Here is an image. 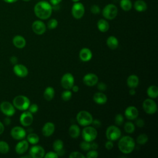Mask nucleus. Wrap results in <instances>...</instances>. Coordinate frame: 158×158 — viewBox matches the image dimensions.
Listing matches in <instances>:
<instances>
[{"label": "nucleus", "instance_id": "1", "mask_svg": "<svg viewBox=\"0 0 158 158\" xmlns=\"http://www.w3.org/2000/svg\"><path fill=\"white\" fill-rule=\"evenodd\" d=\"M51 4L47 1L38 2L34 6V12L36 16L42 20L48 19L52 14Z\"/></svg>", "mask_w": 158, "mask_h": 158}, {"label": "nucleus", "instance_id": "2", "mask_svg": "<svg viewBox=\"0 0 158 158\" xmlns=\"http://www.w3.org/2000/svg\"><path fill=\"white\" fill-rule=\"evenodd\" d=\"M119 150L123 154H130L135 149V143L131 136H124L122 137L118 143Z\"/></svg>", "mask_w": 158, "mask_h": 158}, {"label": "nucleus", "instance_id": "3", "mask_svg": "<svg viewBox=\"0 0 158 158\" xmlns=\"http://www.w3.org/2000/svg\"><path fill=\"white\" fill-rule=\"evenodd\" d=\"M30 104L29 99L23 95L15 96L13 99V105L15 108L20 110H26Z\"/></svg>", "mask_w": 158, "mask_h": 158}, {"label": "nucleus", "instance_id": "4", "mask_svg": "<svg viewBox=\"0 0 158 158\" xmlns=\"http://www.w3.org/2000/svg\"><path fill=\"white\" fill-rule=\"evenodd\" d=\"M77 121L81 126H88L91 124L93 120L91 114L86 110H81L77 115Z\"/></svg>", "mask_w": 158, "mask_h": 158}, {"label": "nucleus", "instance_id": "5", "mask_svg": "<svg viewBox=\"0 0 158 158\" xmlns=\"http://www.w3.org/2000/svg\"><path fill=\"white\" fill-rule=\"evenodd\" d=\"M118 13L117 6L113 4L106 5L102 9V14L103 17L107 20H112L115 19Z\"/></svg>", "mask_w": 158, "mask_h": 158}, {"label": "nucleus", "instance_id": "6", "mask_svg": "<svg viewBox=\"0 0 158 158\" xmlns=\"http://www.w3.org/2000/svg\"><path fill=\"white\" fill-rule=\"evenodd\" d=\"M81 135L84 141L91 142L96 138L98 132L94 127L88 125L83 129Z\"/></svg>", "mask_w": 158, "mask_h": 158}, {"label": "nucleus", "instance_id": "7", "mask_svg": "<svg viewBox=\"0 0 158 158\" xmlns=\"http://www.w3.org/2000/svg\"><path fill=\"white\" fill-rule=\"evenodd\" d=\"M106 136L108 140L116 141L120 138L121 136L120 130L115 125L109 126L106 131Z\"/></svg>", "mask_w": 158, "mask_h": 158}, {"label": "nucleus", "instance_id": "8", "mask_svg": "<svg viewBox=\"0 0 158 158\" xmlns=\"http://www.w3.org/2000/svg\"><path fill=\"white\" fill-rule=\"evenodd\" d=\"M143 108L144 112L149 115L155 114L157 110V104L152 99H146L143 102Z\"/></svg>", "mask_w": 158, "mask_h": 158}, {"label": "nucleus", "instance_id": "9", "mask_svg": "<svg viewBox=\"0 0 158 158\" xmlns=\"http://www.w3.org/2000/svg\"><path fill=\"white\" fill-rule=\"evenodd\" d=\"M85 14V7L81 2H75L72 7V16L76 19H81Z\"/></svg>", "mask_w": 158, "mask_h": 158}, {"label": "nucleus", "instance_id": "10", "mask_svg": "<svg viewBox=\"0 0 158 158\" xmlns=\"http://www.w3.org/2000/svg\"><path fill=\"white\" fill-rule=\"evenodd\" d=\"M1 111L6 116L11 117L15 112V107L12 104L8 101H3L0 104Z\"/></svg>", "mask_w": 158, "mask_h": 158}, {"label": "nucleus", "instance_id": "11", "mask_svg": "<svg viewBox=\"0 0 158 158\" xmlns=\"http://www.w3.org/2000/svg\"><path fill=\"white\" fill-rule=\"evenodd\" d=\"M60 83L65 89H70L74 85V77L70 73H65L61 78Z\"/></svg>", "mask_w": 158, "mask_h": 158}, {"label": "nucleus", "instance_id": "12", "mask_svg": "<svg viewBox=\"0 0 158 158\" xmlns=\"http://www.w3.org/2000/svg\"><path fill=\"white\" fill-rule=\"evenodd\" d=\"M10 135L15 139L21 140L26 136V131L22 127L16 126L11 130Z\"/></svg>", "mask_w": 158, "mask_h": 158}, {"label": "nucleus", "instance_id": "13", "mask_svg": "<svg viewBox=\"0 0 158 158\" xmlns=\"http://www.w3.org/2000/svg\"><path fill=\"white\" fill-rule=\"evenodd\" d=\"M44 153L45 151L44 148L39 145L32 146L29 151V154L33 158H42L44 157Z\"/></svg>", "mask_w": 158, "mask_h": 158}, {"label": "nucleus", "instance_id": "14", "mask_svg": "<svg viewBox=\"0 0 158 158\" xmlns=\"http://www.w3.org/2000/svg\"><path fill=\"white\" fill-rule=\"evenodd\" d=\"M32 30L36 35H43L46 30V26L44 23L41 20H35L31 25Z\"/></svg>", "mask_w": 158, "mask_h": 158}, {"label": "nucleus", "instance_id": "15", "mask_svg": "<svg viewBox=\"0 0 158 158\" xmlns=\"http://www.w3.org/2000/svg\"><path fill=\"white\" fill-rule=\"evenodd\" d=\"M33 121V116L29 111L23 112L20 116V122L24 127L30 126Z\"/></svg>", "mask_w": 158, "mask_h": 158}, {"label": "nucleus", "instance_id": "16", "mask_svg": "<svg viewBox=\"0 0 158 158\" xmlns=\"http://www.w3.org/2000/svg\"><path fill=\"white\" fill-rule=\"evenodd\" d=\"M83 81L84 84L88 86H93L96 85L98 82V76L93 73H89L86 74L83 78Z\"/></svg>", "mask_w": 158, "mask_h": 158}, {"label": "nucleus", "instance_id": "17", "mask_svg": "<svg viewBox=\"0 0 158 158\" xmlns=\"http://www.w3.org/2000/svg\"><path fill=\"white\" fill-rule=\"evenodd\" d=\"M14 73L19 77H25L28 73V69L22 64H16L13 67Z\"/></svg>", "mask_w": 158, "mask_h": 158}, {"label": "nucleus", "instance_id": "18", "mask_svg": "<svg viewBox=\"0 0 158 158\" xmlns=\"http://www.w3.org/2000/svg\"><path fill=\"white\" fill-rule=\"evenodd\" d=\"M125 116L128 120H135L138 116V110L135 106H128L125 110Z\"/></svg>", "mask_w": 158, "mask_h": 158}, {"label": "nucleus", "instance_id": "19", "mask_svg": "<svg viewBox=\"0 0 158 158\" xmlns=\"http://www.w3.org/2000/svg\"><path fill=\"white\" fill-rule=\"evenodd\" d=\"M55 130V125L52 122H46L42 128V133L44 136H51Z\"/></svg>", "mask_w": 158, "mask_h": 158}, {"label": "nucleus", "instance_id": "20", "mask_svg": "<svg viewBox=\"0 0 158 158\" xmlns=\"http://www.w3.org/2000/svg\"><path fill=\"white\" fill-rule=\"evenodd\" d=\"M28 148V142L27 140L21 139L15 146V152L19 154H22L25 153Z\"/></svg>", "mask_w": 158, "mask_h": 158}, {"label": "nucleus", "instance_id": "21", "mask_svg": "<svg viewBox=\"0 0 158 158\" xmlns=\"http://www.w3.org/2000/svg\"><path fill=\"white\" fill-rule=\"evenodd\" d=\"M64 143L61 139H56L52 144V148L57 153L58 156H63L65 153V151L63 149Z\"/></svg>", "mask_w": 158, "mask_h": 158}, {"label": "nucleus", "instance_id": "22", "mask_svg": "<svg viewBox=\"0 0 158 158\" xmlns=\"http://www.w3.org/2000/svg\"><path fill=\"white\" fill-rule=\"evenodd\" d=\"M79 57L83 62H88L92 58V52L89 48H83L80 51Z\"/></svg>", "mask_w": 158, "mask_h": 158}, {"label": "nucleus", "instance_id": "23", "mask_svg": "<svg viewBox=\"0 0 158 158\" xmlns=\"http://www.w3.org/2000/svg\"><path fill=\"white\" fill-rule=\"evenodd\" d=\"M13 44L17 48L21 49L25 46L26 45V40L25 39L20 36V35H16L13 38L12 40Z\"/></svg>", "mask_w": 158, "mask_h": 158}, {"label": "nucleus", "instance_id": "24", "mask_svg": "<svg viewBox=\"0 0 158 158\" xmlns=\"http://www.w3.org/2000/svg\"><path fill=\"white\" fill-rule=\"evenodd\" d=\"M93 101L98 104H104L107 101V98L105 94L101 92H97L93 96Z\"/></svg>", "mask_w": 158, "mask_h": 158}, {"label": "nucleus", "instance_id": "25", "mask_svg": "<svg viewBox=\"0 0 158 158\" xmlns=\"http://www.w3.org/2000/svg\"><path fill=\"white\" fill-rule=\"evenodd\" d=\"M127 84L130 88H135L138 86L139 78L136 75H130L127 80Z\"/></svg>", "mask_w": 158, "mask_h": 158}, {"label": "nucleus", "instance_id": "26", "mask_svg": "<svg viewBox=\"0 0 158 158\" xmlns=\"http://www.w3.org/2000/svg\"><path fill=\"white\" fill-rule=\"evenodd\" d=\"M106 44L110 49H115L118 46V41L116 37L110 36L107 39Z\"/></svg>", "mask_w": 158, "mask_h": 158}, {"label": "nucleus", "instance_id": "27", "mask_svg": "<svg viewBox=\"0 0 158 158\" xmlns=\"http://www.w3.org/2000/svg\"><path fill=\"white\" fill-rule=\"evenodd\" d=\"M69 134L73 138H77L80 134V130L77 125H72L69 129Z\"/></svg>", "mask_w": 158, "mask_h": 158}, {"label": "nucleus", "instance_id": "28", "mask_svg": "<svg viewBox=\"0 0 158 158\" xmlns=\"http://www.w3.org/2000/svg\"><path fill=\"white\" fill-rule=\"evenodd\" d=\"M55 91L52 86H48L43 93V96L44 99L47 101H51L54 97Z\"/></svg>", "mask_w": 158, "mask_h": 158}, {"label": "nucleus", "instance_id": "29", "mask_svg": "<svg viewBox=\"0 0 158 158\" xmlns=\"http://www.w3.org/2000/svg\"><path fill=\"white\" fill-rule=\"evenodd\" d=\"M98 30L101 32H106L109 29V24L108 22L104 19H100L97 23Z\"/></svg>", "mask_w": 158, "mask_h": 158}, {"label": "nucleus", "instance_id": "30", "mask_svg": "<svg viewBox=\"0 0 158 158\" xmlns=\"http://www.w3.org/2000/svg\"><path fill=\"white\" fill-rule=\"evenodd\" d=\"M147 7L146 3L143 0H137L134 3V8L138 12H144Z\"/></svg>", "mask_w": 158, "mask_h": 158}, {"label": "nucleus", "instance_id": "31", "mask_svg": "<svg viewBox=\"0 0 158 158\" xmlns=\"http://www.w3.org/2000/svg\"><path fill=\"white\" fill-rule=\"evenodd\" d=\"M146 93L150 98L155 99L158 96V88L155 85H151L148 88Z\"/></svg>", "mask_w": 158, "mask_h": 158}, {"label": "nucleus", "instance_id": "32", "mask_svg": "<svg viewBox=\"0 0 158 158\" xmlns=\"http://www.w3.org/2000/svg\"><path fill=\"white\" fill-rule=\"evenodd\" d=\"M27 141L31 144H36L40 141V138L38 135L33 133H30L27 135Z\"/></svg>", "mask_w": 158, "mask_h": 158}, {"label": "nucleus", "instance_id": "33", "mask_svg": "<svg viewBox=\"0 0 158 158\" xmlns=\"http://www.w3.org/2000/svg\"><path fill=\"white\" fill-rule=\"evenodd\" d=\"M120 6L122 10L128 11L132 8V2L130 0H121L120 2Z\"/></svg>", "mask_w": 158, "mask_h": 158}, {"label": "nucleus", "instance_id": "34", "mask_svg": "<svg viewBox=\"0 0 158 158\" xmlns=\"http://www.w3.org/2000/svg\"><path fill=\"white\" fill-rule=\"evenodd\" d=\"M124 130L127 133H132L135 131V126L131 122H127L124 125Z\"/></svg>", "mask_w": 158, "mask_h": 158}, {"label": "nucleus", "instance_id": "35", "mask_svg": "<svg viewBox=\"0 0 158 158\" xmlns=\"http://www.w3.org/2000/svg\"><path fill=\"white\" fill-rule=\"evenodd\" d=\"M148 141V136L145 133L140 134L136 138V142L138 144L143 145L145 144Z\"/></svg>", "mask_w": 158, "mask_h": 158}, {"label": "nucleus", "instance_id": "36", "mask_svg": "<svg viewBox=\"0 0 158 158\" xmlns=\"http://www.w3.org/2000/svg\"><path fill=\"white\" fill-rule=\"evenodd\" d=\"M9 151L8 143L4 141H0V153L6 154Z\"/></svg>", "mask_w": 158, "mask_h": 158}, {"label": "nucleus", "instance_id": "37", "mask_svg": "<svg viewBox=\"0 0 158 158\" xmlns=\"http://www.w3.org/2000/svg\"><path fill=\"white\" fill-rule=\"evenodd\" d=\"M72 96V92L69 89H66L62 93L61 98L64 101H68L71 99Z\"/></svg>", "mask_w": 158, "mask_h": 158}, {"label": "nucleus", "instance_id": "38", "mask_svg": "<svg viewBox=\"0 0 158 158\" xmlns=\"http://www.w3.org/2000/svg\"><path fill=\"white\" fill-rule=\"evenodd\" d=\"M57 25H58L57 20L55 19H52L48 21L47 24V27L50 30H52L56 28L57 27Z\"/></svg>", "mask_w": 158, "mask_h": 158}, {"label": "nucleus", "instance_id": "39", "mask_svg": "<svg viewBox=\"0 0 158 158\" xmlns=\"http://www.w3.org/2000/svg\"><path fill=\"white\" fill-rule=\"evenodd\" d=\"M123 121H124V119H123V116L122 114H118L115 115V118H114V122L117 125H118V126L122 125L123 123Z\"/></svg>", "mask_w": 158, "mask_h": 158}, {"label": "nucleus", "instance_id": "40", "mask_svg": "<svg viewBox=\"0 0 158 158\" xmlns=\"http://www.w3.org/2000/svg\"><path fill=\"white\" fill-rule=\"evenodd\" d=\"M80 146L83 151H89L91 149V143L90 142L84 141L81 142Z\"/></svg>", "mask_w": 158, "mask_h": 158}, {"label": "nucleus", "instance_id": "41", "mask_svg": "<svg viewBox=\"0 0 158 158\" xmlns=\"http://www.w3.org/2000/svg\"><path fill=\"white\" fill-rule=\"evenodd\" d=\"M70 158H85V156L78 151H73L69 155Z\"/></svg>", "mask_w": 158, "mask_h": 158}, {"label": "nucleus", "instance_id": "42", "mask_svg": "<svg viewBox=\"0 0 158 158\" xmlns=\"http://www.w3.org/2000/svg\"><path fill=\"white\" fill-rule=\"evenodd\" d=\"M98 156V153L96 151V150L92 149L91 151H89L86 154V157L87 158H96Z\"/></svg>", "mask_w": 158, "mask_h": 158}, {"label": "nucleus", "instance_id": "43", "mask_svg": "<svg viewBox=\"0 0 158 158\" xmlns=\"http://www.w3.org/2000/svg\"><path fill=\"white\" fill-rule=\"evenodd\" d=\"M28 111L30 112H31V114H35L36 113L38 110V106L37 104H30L28 108Z\"/></svg>", "mask_w": 158, "mask_h": 158}, {"label": "nucleus", "instance_id": "44", "mask_svg": "<svg viewBox=\"0 0 158 158\" xmlns=\"http://www.w3.org/2000/svg\"><path fill=\"white\" fill-rule=\"evenodd\" d=\"M91 12L94 14H98L100 13V8L98 5H92L90 8Z\"/></svg>", "mask_w": 158, "mask_h": 158}, {"label": "nucleus", "instance_id": "45", "mask_svg": "<svg viewBox=\"0 0 158 158\" xmlns=\"http://www.w3.org/2000/svg\"><path fill=\"white\" fill-rule=\"evenodd\" d=\"M44 157L45 158H57L59 156L55 151H49L47 152Z\"/></svg>", "mask_w": 158, "mask_h": 158}, {"label": "nucleus", "instance_id": "46", "mask_svg": "<svg viewBox=\"0 0 158 158\" xmlns=\"http://www.w3.org/2000/svg\"><path fill=\"white\" fill-rule=\"evenodd\" d=\"M97 87L98 88L99 90L101 91H104L107 89V85L106 83H103V82H99L98 83H97Z\"/></svg>", "mask_w": 158, "mask_h": 158}, {"label": "nucleus", "instance_id": "47", "mask_svg": "<svg viewBox=\"0 0 158 158\" xmlns=\"http://www.w3.org/2000/svg\"><path fill=\"white\" fill-rule=\"evenodd\" d=\"M91 124L93 125V127H94L95 128H99L101 126V122L98 119H94V120H93Z\"/></svg>", "mask_w": 158, "mask_h": 158}, {"label": "nucleus", "instance_id": "48", "mask_svg": "<svg viewBox=\"0 0 158 158\" xmlns=\"http://www.w3.org/2000/svg\"><path fill=\"white\" fill-rule=\"evenodd\" d=\"M135 124H136V125L137 127H138L139 128H141V127H143L144 125V121L142 118H137L136 120V121H135Z\"/></svg>", "mask_w": 158, "mask_h": 158}, {"label": "nucleus", "instance_id": "49", "mask_svg": "<svg viewBox=\"0 0 158 158\" xmlns=\"http://www.w3.org/2000/svg\"><path fill=\"white\" fill-rule=\"evenodd\" d=\"M105 147H106V149H107V150L112 149L114 147V143H113L112 141L108 140L107 141H106V143L105 144Z\"/></svg>", "mask_w": 158, "mask_h": 158}, {"label": "nucleus", "instance_id": "50", "mask_svg": "<svg viewBox=\"0 0 158 158\" xmlns=\"http://www.w3.org/2000/svg\"><path fill=\"white\" fill-rule=\"evenodd\" d=\"M10 61L11 64H12L13 65H15V64H17L18 59H17V57H15V56H12V57L10 58Z\"/></svg>", "mask_w": 158, "mask_h": 158}, {"label": "nucleus", "instance_id": "51", "mask_svg": "<svg viewBox=\"0 0 158 158\" xmlns=\"http://www.w3.org/2000/svg\"><path fill=\"white\" fill-rule=\"evenodd\" d=\"M49 1L51 2V4L53 6H57L62 1V0H49Z\"/></svg>", "mask_w": 158, "mask_h": 158}, {"label": "nucleus", "instance_id": "52", "mask_svg": "<svg viewBox=\"0 0 158 158\" xmlns=\"http://www.w3.org/2000/svg\"><path fill=\"white\" fill-rule=\"evenodd\" d=\"M98 148V144L96 143H91V149H94V150H96Z\"/></svg>", "mask_w": 158, "mask_h": 158}, {"label": "nucleus", "instance_id": "53", "mask_svg": "<svg viewBox=\"0 0 158 158\" xmlns=\"http://www.w3.org/2000/svg\"><path fill=\"white\" fill-rule=\"evenodd\" d=\"M11 122V120L7 116V117H6L4 120V123L6 124V125H9Z\"/></svg>", "mask_w": 158, "mask_h": 158}, {"label": "nucleus", "instance_id": "54", "mask_svg": "<svg viewBox=\"0 0 158 158\" xmlns=\"http://www.w3.org/2000/svg\"><path fill=\"white\" fill-rule=\"evenodd\" d=\"M4 124L1 122H0V135H1L4 132Z\"/></svg>", "mask_w": 158, "mask_h": 158}, {"label": "nucleus", "instance_id": "55", "mask_svg": "<svg viewBox=\"0 0 158 158\" xmlns=\"http://www.w3.org/2000/svg\"><path fill=\"white\" fill-rule=\"evenodd\" d=\"M71 89H72V91L73 92H78V90H79V87L78 86H77V85H73V86L72 87Z\"/></svg>", "mask_w": 158, "mask_h": 158}, {"label": "nucleus", "instance_id": "56", "mask_svg": "<svg viewBox=\"0 0 158 158\" xmlns=\"http://www.w3.org/2000/svg\"><path fill=\"white\" fill-rule=\"evenodd\" d=\"M129 93L131 96L135 95L136 94V91H135V88H130V89L129 90Z\"/></svg>", "mask_w": 158, "mask_h": 158}, {"label": "nucleus", "instance_id": "57", "mask_svg": "<svg viewBox=\"0 0 158 158\" xmlns=\"http://www.w3.org/2000/svg\"><path fill=\"white\" fill-rule=\"evenodd\" d=\"M4 1L5 2H7V3H14L16 1H17L18 0H2Z\"/></svg>", "mask_w": 158, "mask_h": 158}, {"label": "nucleus", "instance_id": "58", "mask_svg": "<svg viewBox=\"0 0 158 158\" xmlns=\"http://www.w3.org/2000/svg\"><path fill=\"white\" fill-rule=\"evenodd\" d=\"M73 2H79V1L80 0H72Z\"/></svg>", "mask_w": 158, "mask_h": 158}, {"label": "nucleus", "instance_id": "59", "mask_svg": "<svg viewBox=\"0 0 158 158\" xmlns=\"http://www.w3.org/2000/svg\"><path fill=\"white\" fill-rule=\"evenodd\" d=\"M22 1H25V2H28V1H31V0H22Z\"/></svg>", "mask_w": 158, "mask_h": 158}]
</instances>
